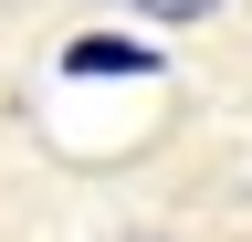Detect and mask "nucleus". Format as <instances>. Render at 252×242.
I'll list each match as a JSON object with an SVG mask.
<instances>
[{"label": "nucleus", "instance_id": "1", "mask_svg": "<svg viewBox=\"0 0 252 242\" xmlns=\"http://www.w3.org/2000/svg\"><path fill=\"white\" fill-rule=\"evenodd\" d=\"M158 64V53L147 42H116V32H84L74 53H63V74H147Z\"/></svg>", "mask_w": 252, "mask_h": 242}, {"label": "nucleus", "instance_id": "2", "mask_svg": "<svg viewBox=\"0 0 252 242\" xmlns=\"http://www.w3.org/2000/svg\"><path fill=\"white\" fill-rule=\"evenodd\" d=\"M147 21H200V11H220V0H137Z\"/></svg>", "mask_w": 252, "mask_h": 242}]
</instances>
